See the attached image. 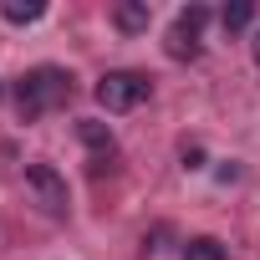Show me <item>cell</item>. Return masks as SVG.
<instances>
[{
  "mask_svg": "<svg viewBox=\"0 0 260 260\" xmlns=\"http://www.w3.org/2000/svg\"><path fill=\"white\" fill-rule=\"evenodd\" d=\"M148 21H153V6H148V0H117V6H112V26H117L122 36H143Z\"/></svg>",
  "mask_w": 260,
  "mask_h": 260,
  "instance_id": "5b68a950",
  "label": "cell"
},
{
  "mask_svg": "<svg viewBox=\"0 0 260 260\" xmlns=\"http://www.w3.org/2000/svg\"><path fill=\"white\" fill-rule=\"evenodd\" d=\"M0 16H6L11 26H31V21L46 16V6H41V0H6V6H0Z\"/></svg>",
  "mask_w": 260,
  "mask_h": 260,
  "instance_id": "8992f818",
  "label": "cell"
},
{
  "mask_svg": "<svg viewBox=\"0 0 260 260\" xmlns=\"http://www.w3.org/2000/svg\"><path fill=\"white\" fill-rule=\"evenodd\" d=\"M184 260H224V245H219L214 235H199V240H189Z\"/></svg>",
  "mask_w": 260,
  "mask_h": 260,
  "instance_id": "9c48e42d",
  "label": "cell"
},
{
  "mask_svg": "<svg viewBox=\"0 0 260 260\" xmlns=\"http://www.w3.org/2000/svg\"><path fill=\"white\" fill-rule=\"evenodd\" d=\"M77 133H82V143H87L92 153H112V133H107V122L82 117V122H77Z\"/></svg>",
  "mask_w": 260,
  "mask_h": 260,
  "instance_id": "52a82bcc",
  "label": "cell"
},
{
  "mask_svg": "<svg viewBox=\"0 0 260 260\" xmlns=\"http://www.w3.org/2000/svg\"><path fill=\"white\" fill-rule=\"evenodd\" d=\"M204 164V148L199 143H184V169H199Z\"/></svg>",
  "mask_w": 260,
  "mask_h": 260,
  "instance_id": "30bf717a",
  "label": "cell"
},
{
  "mask_svg": "<svg viewBox=\"0 0 260 260\" xmlns=\"http://www.w3.org/2000/svg\"><path fill=\"white\" fill-rule=\"evenodd\" d=\"M26 189H31V199L41 204V214H51V219H61L67 214V179L51 169V164H26Z\"/></svg>",
  "mask_w": 260,
  "mask_h": 260,
  "instance_id": "277c9868",
  "label": "cell"
},
{
  "mask_svg": "<svg viewBox=\"0 0 260 260\" xmlns=\"http://www.w3.org/2000/svg\"><path fill=\"white\" fill-rule=\"evenodd\" d=\"M255 67H260V31H255Z\"/></svg>",
  "mask_w": 260,
  "mask_h": 260,
  "instance_id": "7c38bea8",
  "label": "cell"
},
{
  "mask_svg": "<svg viewBox=\"0 0 260 260\" xmlns=\"http://www.w3.org/2000/svg\"><path fill=\"white\" fill-rule=\"evenodd\" d=\"M143 97H148V77H138V72H107L97 82V107H107V112H133Z\"/></svg>",
  "mask_w": 260,
  "mask_h": 260,
  "instance_id": "7a4b0ae2",
  "label": "cell"
},
{
  "mask_svg": "<svg viewBox=\"0 0 260 260\" xmlns=\"http://www.w3.org/2000/svg\"><path fill=\"white\" fill-rule=\"evenodd\" d=\"M204 26H209V11H204V6H184V11L174 16V31H169L164 51H169L174 61H194V56H199V36H204Z\"/></svg>",
  "mask_w": 260,
  "mask_h": 260,
  "instance_id": "3957f363",
  "label": "cell"
},
{
  "mask_svg": "<svg viewBox=\"0 0 260 260\" xmlns=\"http://www.w3.org/2000/svg\"><path fill=\"white\" fill-rule=\"evenodd\" d=\"M72 97V77L61 67H31L21 82H16V107H21V122H36L41 112L61 107Z\"/></svg>",
  "mask_w": 260,
  "mask_h": 260,
  "instance_id": "6da1fadb",
  "label": "cell"
},
{
  "mask_svg": "<svg viewBox=\"0 0 260 260\" xmlns=\"http://www.w3.org/2000/svg\"><path fill=\"white\" fill-rule=\"evenodd\" d=\"M219 21H224V31H245V26L255 21V6H250V0H235V6L219 11Z\"/></svg>",
  "mask_w": 260,
  "mask_h": 260,
  "instance_id": "ba28073f",
  "label": "cell"
},
{
  "mask_svg": "<svg viewBox=\"0 0 260 260\" xmlns=\"http://www.w3.org/2000/svg\"><path fill=\"white\" fill-rule=\"evenodd\" d=\"M214 174H219V184H235V179H240V164H219Z\"/></svg>",
  "mask_w": 260,
  "mask_h": 260,
  "instance_id": "8fae6325",
  "label": "cell"
}]
</instances>
